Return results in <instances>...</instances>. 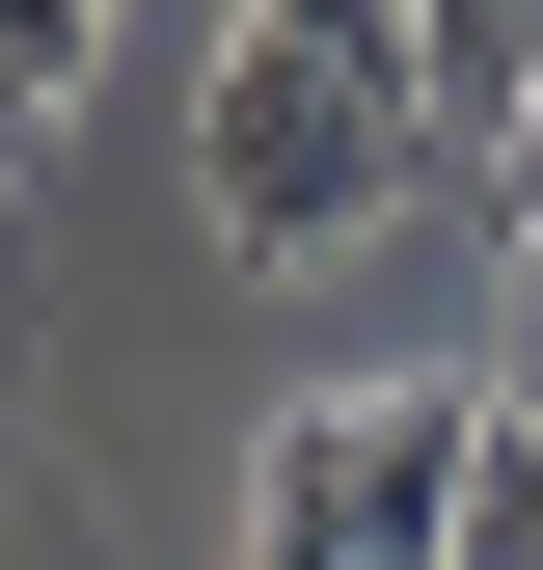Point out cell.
I'll list each match as a JSON object with an SVG mask.
<instances>
[{"instance_id": "8992f818", "label": "cell", "mask_w": 543, "mask_h": 570, "mask_svg": "<svg viewBox=\"0 0 543 570\" xmlns=\"http://www.w3.org/2000/svg\"><path fill=\"white\" fill-rule=\"evenodd\" d=\"M490 407H516V435H543V245H516V353H490Z\"/></svg>"}, {"instance_id": "6da1fadb", "label": "cell", "mask_w": 543, "mask_h": 570, "mask_svg": "<svg viewBox=\"0 0 543 570\" xmlns=\"http://www.w3.org/2000/svg\"><path fill=\"white\" fill-rule=\"evenodd\" d=\"M407 190H435V82H354V55H299V28H218V82H190V218L245 272L381 245Z\"/></svg>"}, {"instance_id": "52a82bcc", "label": "cell", "mask_w": 543, "mask_h": 570, "mask_svg": "<svg viewBox=\"0 0 543 570\" xmlns=\"http://www.w3.org/2000/svg\"><path fill=\"white\" fill-rule=\"evenodd\" d=\"M490 190H516V245H543V82H516V136H490Z\"/></svg>"}, {"instance_id": "5b68a950", "label": "cell", "mask_w": 543, "mask_h": 570, "mask_svg": "<svg viewBox=\"0 0 543 570\" xmlns=\"http://www.w3.org/2000/svg\"><path fill=\"white\" fill-rule=\"evenodd\" d=\"M516 82H543V0H435V109L516 136Z\"/></svg>"}, {"instance_id": "7a4b0ae2", "label": "cell", "mask_w": 543, "mask_h": 570, "mask_svg": "<svg viewBox=\"0 0 543 570\" xmlns=\"http://www.w3.org/2000/svg\"><path fill=\"white\" fill-rule=\"evenodd\" d=\"M462 462H490L462 381H326L299 435H272V489H245V570H435L462 543Z\"/></svg>"}, {"instance_id": "3957f363", "label": "cell", "mask_w": 543, "mask_h": 570, "mask_svg": "<svg viewBox=\"0 0 543 570\" xmlns=\"http://www.w3.org/2000/svg\"><path fill=\"white\" fill-rule=\"evenodd\" d=\"M82 55H109V0H0V164L82 109Z\"/></svg>"}, {"instance_id": "277c9868", "label": "cell", "mask_w": 543, "mask_h": 570, "mask_svg": "<svg viewBox=\"0 0 543 570\" xmlns=\"http://www.w3.org/2000/svg\"><path fill=\"white\" fill-rule=\"evenodd\" d=\"M218 28H299V55H354V82H435V0H218ZM462 136V109H435Z\"/></svg>"}]
</instances>
